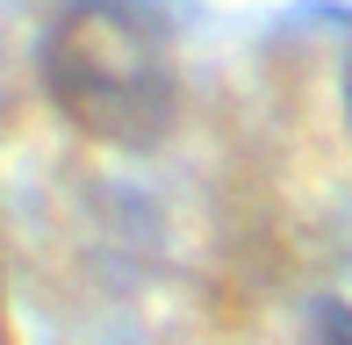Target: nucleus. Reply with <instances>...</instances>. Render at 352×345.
Listing matches in <instances>:
<instances>
[{"label": "nucleus", "instance_id": "obj_1", "mask_svg": "<svg viewBox=\"0 0 352 345\" xmlns=\"http://www.w3.org/2000/svg\"><path fill=\"white\" fill-rule=\"evenodd\" d=\"M43 93L94 144H151L180 108L166 29L130 0H72L43 36Z\"/></svg>", "mask_w": 352, "mask_h": 345}]
</instances>
